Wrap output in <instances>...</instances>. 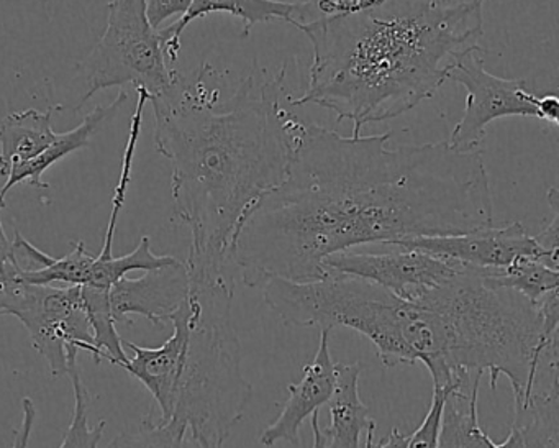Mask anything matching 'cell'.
Masks as SVG:
<instances>
[{
	"label": "cell",
	"instance_id": "obj_7",
	"mask_svg": "<svg viewBox=\"0 0 559 448\" xmlns=\"http://www.w3.org/2000/svg\"><path fill=\"white\" fill-rule=\"evenodd\" d=\"M474 375L451 392L444 405L438 448H559V389L536 392L515 409L506 440L493 441L479 424V388Z\"/></svg>",
	"mask_w": 559,
	"mask_h": 448
},
{
	"label": "cell",
	"instance_id": "obj_15",
	"mask_svg": "<svg viewBox=\"0 0 559 448\" xmlns=\"http://www.w3.org/2000/svg\"><path fill=\"white\" fill-rule=\"evenodd\" d=\"M300 2H281V0H192L189 11L175 24L159 31L163 54L168 63H176L181 54V37L186 28L205 15L214 12H227L243 22L241 37H248L251 28L264 22L283 21L293 25Z\"/></svg>",
	"mask_w": 559,
	"mask_h": 448
},
{
	"label": "cell",
	"instance_id": "obj_1",
	"mask_svg": "<svg viewBox=\"0 0 559 448\" xmlns=\"http://www.w3.org/2000/svg\"><path fill=\"white\" fill-rule=\"evenodd\" d=\"M391 137H343L302 120L286 178L238 228L231 257L241 281L322 280L323 261L342 251L493 225L480 150L388 149Z\"/></svg>",
	"mask_w": 559,
	"mask_h": 448
},
{
	"label": "cell",
	"instance_id": "obj_31",
	"mask_svg": "<svg viewBox=\"0 0 559 448\" xmlns=\"http://www.w3.org/2000/svg\"><path fill=\"white\" fill-rule=\"evenodd\" d=\"M379 2H381V0H343V4H345L346 8V14L372 8V5L379 4Z\"/></svg>",
	"mask_w": 559,
	"mask_h": 448
},
{
	"label": "cell",
	"instance_id": "obj_2",
	"mask_svg": "<svg viewBox=\"0 0 559 448\" xmlns=\"http://www.w3.org/2000/svg\"><path fill=\"white\" fill-rule=\"evenodd\" d=\"M287 67L273 78L254 68L224 99L225 74L202 63L189 74L175 70L169 86L148 96L156 152L173 165L175 215L191 231V276H237L238 228L286 178L302 122L284 104Z\"/></svg>",
	"mask_w": 559,
	"mask_h": 448
},
{
	"label": "cell",
	"instance_id": "obj_12",
	"mask_svg": "<svg viewBox=\"0 0 559 448\" xmlns=\"http://www.w3.org/2000/svg\"><path fill=\"white\" fill-rule=\"evenodd\" d=\"M189 293V273L185 261L146 271L142 278H123L109 293L110 309L117 323H129L132 317H145L165 327Z\"/></svg>",
	"mask_w": 559,
	"mask_h": 448
},
{
	"label": "cell",
	"instance_id": "obj_14",
	"mask_svg": "<svg viewBox=\"0 0 559 448\" xmlns=\"http://www.w3.org/2000/svg\"><path fill=\"white\" fill-rule=\"evenodd\" d=\"M169 322L173 323V335L155 349L122 340L123 349L132 352V356L120 365V368L148 389L162 411L159 421L165 422L171 415L173 392L186 345V323L179 309L173 314Z\"/></svg>",
	"mask_w": 559,
	"mask_h": 448
},
{
	"label": "cell",
	"instance_id": "obj_32",
	"mask_svg": "<svg viewBox=\"0 0 559 448\" xmlns=\"http://www.w3.org/2000/svg\"><path fill=\"white\" fill-rule=\"evenodd\" d=\"M5 208V201H2V199H0V211H2V209Z\"/></svg>",
	"mask_w": 559,
	"mask_h": 448
},
{
	"label": "cell",
	"instance_id": "obj_10",
	"mask_svg": "<svg viewBox=\"0 0 559 448\" xmlns=\"http://www.w3.org/2000/svg\"><path fill=\"white\" fill-rule=\"evenodd\" d=\"M382 254L369 251H342L323 261L326 271L361 278L369 283L378 284L391 291L402 299H418L427 291L447 283L461 263L420 250L392 247Z\"/></svg>",
	"mask_w": 559,
	"mask_h": 448
},
{
	"label": "cell",
	"instance_id": "obj_13",
	"mask_svg": "<svg viewBox=\"0 0 559 448\" xmlns=\"http://www.w3.org/2000/svg\"><path fill=\"white\" fill-rule=\"evenodd\" d=\"M330 330L320 332L319 349L312 362L302 369V378L289 385V399L284 404L280 417L267 425L261 434L260 441L264 447H274L280 441L300 444V427L304 422L319 412L322 405L329 404L336 385V365L330 352Z\"/></svg>",
	"mask_w": 559,
	"mask_h": 448
},
{
	"label": "cell",
	"instance_id": "obj_6",
	"mask_svg": "<svg viewBox=\"0 0 559 448\" xmlns=\"http://www.w3.org/2000/svg\"><path fill=\"white\" fill-rule=\"evenodd\" d=\"M86 94L76 104L80 110L97 93L133 84L148 96L163 93L175 70L163 54L159 31L146 19L145 0H109L107 25L86 60L80 64Z\"/></svg>",
	"mask_w": 559,
	"mask_h": 448
},
{
	"label": "cell",
	"instance_id": "obj_18",
	"mask_svg": "<svg viewBox=\"0 0 559 448\" xmlns=\"http://www.w3.org/2000/svg\"><path fill=\"white\" fill-rule=\"evenodd\" d=\"M359 362L336 365V385L330 398V424L322 428L329 448H361V434L374 418L359 398Z\"/></svg>",
	"mask_w": 559,
	"mask_h": 448
},
{
	"label": "cell",
	"instance_id": "obj_28",
	"mask_svg": "<svg viewBox=\"0 0 559 448\" xmlns=\"http://www.w3.org/2000/svg\"><path fill=\"white\" fill-rule=\"evenodd\" d=\"M376 431H378V424L372 421L366 428V444L362 448H407L408 435L399 431V427H392L389 435L379 441L374 438Z\"/></svg>",
	"mask_w": 559,
	"mask_h": 448
},
{
	"label": "cell",
	"instance_id": "obj_5",
	"mask_svg": "<svg viewBox=\"0 0 559 448\" xmlns=\"http://www.w3.org/2000/svg\"><path fill=\"white\" fill-rule=\"evenodd\" d=\"M234 291L235 276H189L188 297L179 306L186 345L169 421L185 424L201 448H224L253 398L231 320Z\"/></svg>",
	"mask_w": 559,
	"mask_h": 448
},
{
	"label": "cell",
	"instance_id": "obj_27",
	"mask_svg": "<svg viewBox=\"0 0 559 448\" xmlns=\"http://www.w3.org/2000/svg\"><path fill=\"white\" fill-rule=\"evenodd\" d=\"M35 421H37V405H35L34 399L24 398V401H22L21 427L15 432L12 448H31V437L32 432H34Z\"/></svg>",
	"mask_w": 559,
	"mask_h": 448
},
{
	"label": "cell",
	"instance_id": "obj_20",
	"mask_svg": "<svg viewBox=\"0 0 559 448\" xmlns=\"http://www.w3.org/2000/svg\"><path fill=\"white\" fill-rule=\"evenodd\" d=\"M110 291L96 290V287L81 286L84 310L90 320L91 332L94 339L93 358L97 363L107 359L112 365L120 366L129 359L123 349L117 322L110 309Z\"/></svg>",
	"mask_w": 559,
	"mask_h": 448
},
{
	"label": "cell",
	"instance_id": "obj_30",
	"mask_svg": "<svg viewBox=\"0 0 559 448\" xmlns=\"http://www.w3.org/2000/svg\"><path fill=\"white\" fill-rule=\"evenodd\" d=\"M310 418H312V434H313L312 448H329V447H326L325 435H323L322 427H320L319 412H313V414L310 415Z\"/></svg>",
	"mask_w": 559,
	"mask_h": 448
},
{
	"label": "cell",
	"instance_id": "obj_25",
	"mask_svg": "<svg viewBox=\"0 0 559 448\" xmlns=\"http://www.w3.org/2000/svg\"><path fill=\"white\" fill-rule=\"evenodd\" d=\"M27 281L12 258L0 263V317L14 316Z\"/></svg>",
	"mask_w": 559,
	"mask_h": 448
},
{
	"label": "cell",
	"instance_id": "obj_8",
	"mask_svg": "<svg viewBox=\"0 0 559 448\" xmlns=\"http://www.w3.org/2000/svg\"><path fill=\"white\" fill-rule=\"evenodd\" d=\"M32 345L44 356L51 375H68L78 365V355L94 352L93 332L84 310L81 286H40L25 284L15 309Z\"/></svg>",
	"mask_w": 559,
	"mask_h": 448
},
{
	"label": "cell",
	"instance_id": "obj_3",
	"mask_svg": "<svg viewBox=\"0 0 559 448\" xmlns=\"http://www.w3.org/2000/svg\"><path fill=\"white\" fill-rule=\"evenodd\" d=\"M484 0H381L297 31L312 44L309 86L290 106L322 107L353 137L430 99L461 57L480 48Z\"/></svg>",
	"mask_w": 559,
	"mask_h": 448
},
{
	"label": "cell",
	"instance_id": "obj_19",
	"mask_svg": "<svg viewBox=\"0 0 559 448\" xmlns=\"http://www.w3.org/2000/svg\"><path fill=\"white\" fill-rule=\"evenodd\" d=\"M479 270L487 286L515 291L533 304L551 291L559 290V270H552L533 258H520L506 268Z\"/></svg>",
	"mask_w": 559,
	"mask_h": 448
},
{
	"label": "cell",
	"instance_id": "obj_11",
	"mask_svg": "<svg viewBox=\"0 0 559 448\" xmlns=\"http://www.w3.org/2000/svg\"><path fill=\"white\" fill-rule=\"evenodd\" d=\"M392 247L425 251L474 268H506L520 258H533L552 270H559V255L543 250L520 222L503 227L489 225L457 235L404 238L392 244Z\"/></svg>",
	"mask_w": 559,
	"mask_h": 448
},
{
	"label": "cell",
	"instance_id": "obj_17",
	"mask_svg": "<svg viewBox=\"0 0 559 448\" xmlns=\"http://www.w3.org/2000/svg\"><path fill=\"white\" fill-rule=\"evenodd\" d=\"M63 109V104H58L45 113H11L0 122V178L8 179L14 169L34 162L55 142V113Z\"/></svg>",
	"mask_w": 559,
	"mask_h": 448
},
{
	"label": "cell",
	"instance_id": "obj_24",
	"mask_svg": "<svg viewBox=\"0 0 559 448\" xmlns=\"http://www.w3.org/2000/svg\"><path fill=\"white\" fill-rule=\"evenodd\" d=\"M474 375H480V373H467L454 385L433 388V398H431L427 415H425L424 422L418 425L417 431L408 435L407 448H438L441 428H443L444 405H447L448 398H450L451 392L456 391L460 386H463Z\"/></svg>",
	"mask_w": 559,
	"mask_h": 448
},
{
	"label": "cell",
	"instance_id": "obj_22",
	"mask_svg": "<svg viewBox=\"0 0 559 448\" xmlns=\"http://www.w3.org/2000/svg\"><path fill=\"white\" fill-rule=\"evenodd\" d=\"M107 448H201L191 432L178 421L153 422L152 415L133 432H122Z\"/></svg>",
	"mask_w": 559,
	"mask_h": 448
},
{
	"label": "cell",
	"instance_id": "obj_26",
	"mask_svg": "<svg viewBox=\"0 0 559 448\" xmlns=\"http://www.w3.org/2000/svg\"><path fill=\"white\" fill-rule=\"evenodd\" d=\"M192 0H145L146 19L155 31H159L171 17H182L191 8Z\"/></svg>",
	"mask_w": 559,
	"mask_h": 448
},
{
	"label": "cell",
	"instance_id": "obj_16",
	"mask_svg": "<svg viewBox=\"0 0 559 448\" xmlns=\"http://www.w3.org/2000/svg\"><path fill=\"white\" fill-rule=\"evenodd\" d=\"M127 99H129V94L122 90L109 106L96 107L93 113L87 114L86 119L76 129L70 130V132L58 133L55 142L38 158L21 166V168L14 169L8 176V181L0 189V199L5 201V196L9 194V191L14 189L15 186L22 185V182H27V185L38 189L50 188V185L44 181L45 172L51 168V166L57 165L58 162H61L64 156L87 149L93 137L99 133L100 129L117 116V113L127 103Z\"/></svg>",
	"mask_w": 559,
	"mask_h": 448
},
{
	"label": "cell",
	"instance_id": "obj_23",
	"mask_svg": "<svg viewBox=\"0 0 559 448\" xmlns=\"http://www.w3.org/2000/svg\"><path fill=\"white\" fill-rule=\"evenodd\" d=\"M68 376L73 385L74 408L73 417L68 425V431L64 432L60 448H99L107 422H97L94 427L90 425L91 396L81 378L80 365L70 366Z\"/></svg>",
	"mask_w": 559,
	"mask_h": 448
},
{
	"label": "cell",
	"instance_id": "obj_29",
	"mask_svg": "<svg viewBox=\"0 0 559 448\" xmlns=\"http://www.w3.org/2000/svg\"><path fill=\"white\" fill-rule=\"evenodd\" d=\"M536 110H538V119L546 120L558 127L559 123V99L556 96L536 97Z\"/></svg>",
	"mask_w": 559,
	"mask_h": 448
},
{
	"label": "cell",
	"instance_id": "obj_9",
	"mask_svg": "<svg viewBox=\"0 0 559 448\" xmlns=\"http://www.w3.org/2000/svg\"><path fill=\"white\" fill-rule=\"evenodd\" d=\"M486 48L464 55L454 64L448 80L466 90V106L460 122L454 126L450 146L457 152L479 150L490 122L503 117H536V94L526 87L525 80L493 76L484 68Z\"/></svg>",
	"mask_w": 559,
	"mask_h": 448
},
{
	"label": "cell",
	"instance_id": "obj_21",
	"mask_svg": "<svg viewBox=\"0 0 559 448\" xmlns=\"http://www.w3.org/2000/svg\"><path fill=\"white\" fill-rule=\"evenodd\" d=\"M178 258L171 255H156L152 250V240L148 235L142 237L139 247L132 254L123 257H114L112 255H96L93 268H91L90 280L84 286L96 287V290L110 291L114 284L127 278L132 271H152L158 268L168 267L175 263Z\"/></svg>",
	"mask_w": 559,
	"mask_h": 448
},
{
	"label": "cell",
	"instance_id": "obj_4",
	"mask_svg": "<svg viewBox=\"0 0 559 448\" xmlns=\"http://www.w3.org/2000/svg\"><path fill=\"white\" fill-rule=\"evenodd\" d=\"M263 297L287 326L346 327L366 337L388 368L424 363L433 388L457 381L453 320L435 290L402 299L361 278L329 271L322 280L304 283L267 281Z\"/></svg>",
	"mask_w": 559,
	"mask_h": 448
}]
</instances>
